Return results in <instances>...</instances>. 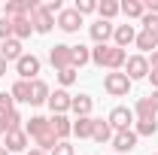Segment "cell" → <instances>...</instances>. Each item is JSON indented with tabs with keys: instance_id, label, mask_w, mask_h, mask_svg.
<instances>
[{
	"instance_id": "obj_6",
	"label": "cell",
	"mask_w": 158,
	"mask_h": 155,
	"mask_svg": "<svg viewBox=\"0 0 158 155\" xmlns=\"http://www.w3.org/2000/svg\"><path fill=\"white\" fill-rule=\"evenodd\" d=\"M113 149L116 152H134L137 149V131H116L113 134Z\"/></svg>"
},
{
	"instance_id": "obj_44",
	"label": "cell",
	"mask_w": 158,
	"mask_h": 155,
	"mask_svg": "<svg viewBox=\"0 0 158 155\" xmlns=\"http://www.w3.org/2000/svg\"><path fill=\"white\" fill-rule=\"evenodd\" d=\"M0 76H6V61L0 58Z\"/></svg>"
},
{
	"instance_id": "obj_4",
	"label": "cell",
	"mask_w": 158,
	"mask_h": 155,
	"mask_svg": "<svg viewBox=\"0 0 158 155\" xmlns=\"http://www.w3.org/2000/svg\"><path fill=\"white\" fill-rule=\"evenodd\" d=\"M110 128L113 131H131V122H134V113L128 110V107H116L113 113H110Z\"/></svg>"
},
{
	"instance_id": "obj_26",
	"label": "cell",
	"mask_w": 158,
	"mask_h": 155,
	"mask_svg": "<svg viewBox=\"0 0 158 155\" xmlns=\"http://www.w3.org/2000/svg\"><path fill=\"white\" fill-rule=\"evenodd\" d=\"M134 113H137V119H155V116H158L149 97H140V100H137V107H134Z\"/></svg>"
},
{
	"instance_id": "obj_16",
	"label": "cell",
	"mask_w": 158,
	"mask_h": 155,
	"mask_svg": "<svg viewBox=\"0 0 158 155\" xmlns=\"http://www.w3.org/2000/svg\"><path fill=\"white\" fill-rule=\"evenodd\" d=\"M91 107H94V100H91L88 94H76V97H73V103H70V110L76 113V119L91 116Z\"/></svg>"
},
{
	"instance_id": "obj_25",
	"label": "cell",
	"mask_w": 158,
	"mask_h": 155,
	"mask_svg": "<svg viewBox=\"0 0 158 155\" xmlns=\"http://www.w3.org/2000/svg\"><path fill=\"white\" fill-rule=\"evenodd\" d=\"M98 12L103 21H110L113 15H118L122 12V3H116V0H103V3H98Z\"/></svg>"
},
{
	"instance_id": "obj_27",
	"label": "cell",
	"mask_w": 158,
	"mask_h": 155,
	"mask_svg": "<svg viewBox=\"0 0 158 155\" xmlns=\"http://www.w3.org/2000/svg\"><path fill=\"white\" fill-rule=\"evenodd\" d=\"M70 52H73V70L85 67V64L91 61V52H88L85 46H70Z\"/></svg>"
},
{
	"instance_id": "obj_13",
	"label": "cell",
	"mask_w": 158,
	"mask_h": 155,
	"mask_svg": "<svg viewBox=\"0 0 158 155\" xmlns=\"http://www.w3.org/2000/svg\"><path fill=\"white\" fill-rule=\"evenodd\" d=\"M49 128L55 131V137H58V140H64V137L73 134V122H70L67 116H52V119H49Z\"/></svg>"
},
{
	"instance_id": "obj_17",
	"label": "cell",
	"mask_w": 158,
	"mask_h": 155,
	"mask_svg": "<svg viewBox=\"0 0 158 155\" xmlns=\"http://www.w3.org/2000/svg\"><path fill=\"white\" fill-rule=\"evenodd\" d=\"M113 37H116V46H118V49H125L128 43H134V40H137V34H134V27H131V24H118L116 31H113Z\"/></svg>"
},
{
	"instance_id": "obj_38",
	"label": "cell",
	"mask_w": 158,
	"mask_h": 155,
	"mask_svg": "<svg viewBox=\"0 0 158 155\" xmlns=\"http://www.w3.org/2000/svg\"><path fill=\"white\" fill-rule=\"evenodd\" d=\"M43 9H46L49 15H55V12H61V0H52V3H46Z\"/></svg>"
},
{
	"instance_id": "obj_15",
	"label": "cell",
	"mask_w": 158,
	"mask_h": 155,
	"mask_svg": "<svg viewBox=\"0 0 158 155\" xmlns=\"http://www.w3.org/2000/svg\"><path fill=\"white\" fill-rule=\"evenodd\" d=\"M49 94H52V91H49V85H46L43 79H34V82H31V103H34V107L49 103Z\"/></svg>"
},
{
	"instance_id": "obj_29",
	"label": "cell",
	"mask_w": 158,
	"mask_h": 155,
	"mask_svg": "<svg viewBox=\"0 0 158 155\" xmlns=\"http://www.w3.org/2000/svg\"><path fill=\"white\" fill-rule=\"evenodd\" d=\"M3 15H6V19H21V15H27V9H24V0H12V3H6Z\"/></svg>"
},
{
	"instance_id": "obj_8",
	"label": "cell",
	"mask_w": 158,
	"mask_h": 155,
	"mask_svg": "<svg viewBox=\"0 0 158 155\" xmlns=\"http://www.w3.org/2000/svg\"><path fill=\"white\" fill-rule=\"evenodd\" d=\"M79 24H82V15H79L76 9H61L58 12V27L64 34H76Z\"/></svg>"
},
{
	"instance_id": "obj_24",
	"label": "cell",
	"mask_w": 158,
	"mask_h": 155,
	"mask_svg": "<svg viewBox=\"0 0 158 155\" xmlns=\"http://www.w3.org/2000/svg\"><path fill=\"white\" fill-rule=\"evenodd\" d=\"M12 100H21V103H31V82H24V79H19L15 85H12Z\"/></svg>"
},
{
	"instance_id": "obj_47",
	"label": "cell",
	"mask_w": 158,
	"mask_h": 155,
	"mask_svg": "<svg viewBox=\"0 0 158 155\" xmlns=\"http://www.w3.org/2000/svg\"><path fill=\"white\" fill-rule=\"evenodd\" d=\"M152 155H158V152H152Z\"/></svg>"
},
{
	"instance_id": "obj_40",
	"label": "cell",
	"mask_w": 158,
	"mask_h": 155,
	"mask_svg": "<svg viewBox=\"0 0 158 155\" xmlns=\"http://www.w3.org/2000/svg\"><path fill=\"white\" fill-rule=\"evenodd\" d=\"M149 82H152V88L158 91V70H149Z\"/></svg>"
},
{
	"instance_id": "obj_28",
	"label": "cell",
	"mask_w": 158,
	"mask_h": 155,
	"mask_svg": "<svg viewBox=\"0 0 158 155\" xmlns=\"http://www.w3.org/2000/svg\"><path fill=\"white\" fill-rule=\"evenodd\" d=\"M134 131H137V137H152L158 131V122L155 119H137V128Z\"/></svg>"
},
{
	"instance_id": "obj_22",
	"label": "cell",
	"mask_w": 158,
	"mask_h": 155,
	"mask_svg": "<svg viewBox=\"0 0 158 155\" xmlns=\"http://www.w3.org/2000/svg\"><path fill=\"white\" fill-rule=\"evenodd\" d=\"M134 43H137V49H143V52H155V49H158V34H149V31H140Z\"/></svg>"
},
{
	"instance_id": "obj_20",
	"label": "cell",
	"mask_w": 158,
	"mask_h": 155,
	"mask_svg": "<svg viewBox=\"0 0 158 155\" xmlns=\"http://www.w3.org/2000/svg\"><path fill=\"white\" fill-rule=\"evenodd\" d=\"M113 128H110V122H103V119H94V134L91 140H98V143H106V140H113Z\"/></svg>"
},
{
	"instance_id": "obj_23",
	"label": "cell",
	"mask_w": 158,
	"mask_h": 155,
	"mask_svg": "<svg viewBox=\"0 0 158 155\" xmlns=\"http://www.w3.org/2000/svg\"><path fill=\"white\" fill-rule=\"evenodd\" d=\"M122 12L128 19H143L146 15V6H143V0H125L122 3Z\"/></svg>"
},
{
	"instance_id": "obj_42",
	"label": "cell",
	"mask_w": 158,
	"mask_h": 155,
	"mask_svg": "<svg viewBox=\"0 0 158 155\" xmlns=\"http://www.w3.org/2000/svg\"><path fill=\"white\" fill-rule=\"evenodd\" d=\"M6 131H9V128H6V119H3V116H0V137H3V134H6Z\"/></svg>"
},
{
	"instance_id": "obj_7",
	"label": "cell",
	"mask_w": 158,
	"mask_h": 155,
	"mask_svg": "<svg viewBox=\"0 0 158 155\" xmlns=\"http://www.w3.org/2000/svg\"><path fill=\"white\" fill-rule=\"evenodd\" d=\"M70 103H73V94H67L64 88H58V91L49 94V110H52L55 116H64V113L70 110Z\"/></svg>"
},
{
	"instance_id": "obj_14",
	"label": "cell",
	"mask_w": 158,
	"mask_h": 155,
	"mask_svg": "<svg viewBox=\"0 0 158 155\" xmlns=\"http://www.w3.org/2000/svg\"><path fill=\"white\" fill-rule=\"evenodd\" d=\"M21 55H24V52H21V40H6V43H3V46H0V58L6 61V64H9V61H19Z\"/></svg>"
},
{
	"instance_id": "obj_10",
	"label": "cell",
	"mask_w": 158,
	"mask_h": 155,
	"mask_svg": "<svg viewBox=\"0 0 158 155\" xmlns=\"http://www.w3.org/2000/svg\"><path fill=\"white\" fill-rule=\"evenodd\" d=\"M125 61H128L125 49H118V46H110V49H106V61H103V67H106L110 73H116V70H122V67H125Z\"/></svg>"
},
{
	"instance_id": "obj_12",
	"label": "cell",
	"mask_w": 158,
	"mask_h": 155,
	"mask_svg": "<svg viewBox=\"0 0 158 155\" xmlns=\"http://www.w3.org/2000/svg\"><path fill=\"white\" fill-rule=\"evenodd\" d=\"M113 31H116V27H113L110 21L98 19V21H94V24H91V40H94L98 46H106V40L113 37Z\"/></svg>"
},
{
	"instance_id": "obj_37",
	"label": "cell",
	"mask_w": 158,
	"mask_h": 155,
	"mask_svg": "<svg viewBox=\"0 0 158 155\" xmlns=\"http://www.w3.org/2000/svg\"><path fill=\"white\" fill-rule=\"evenodd\" d=\"M49 155H73V146H70L67 140H61V143H58V146H55Z\"/></svg>"
},
{
	"instance_id": "obj_36",
	"label": "cell",
	"mask_w": 158,
	"mask_h": 155,
	"mask_svg": "<svg viewBox=\"0 0 158 155\" xmlns=\"http://www.w3.org/2000/svg\"><path fill=\"white\" fill-rule=\"evenodd\" d=\"M106 49H110V46H94V49H91V61H94L98 67H103V61H106Z\"/></svg>"
},
{
	"instance_id": "obj_2",
	"label": "cell",
	"mask_w": 158,
	"mask_h": 155,
	"mask_svg": "<svg viewBox=\"0 0 158 155\" xmlns=\"http://www.w3.org/2000/svg\"><path fill=\"white\" fill-rule=\"evenodd\" d=\"M49 61H52V67L55 70H67V67H73V52H70V46H52V52H49Z\"/></svg>"
},
{
	"instance_id": "obj_1",
	"label": "cell",
	"mask_w": 158,
	"mask_h": 155,
	"mask_svg": "<svg viewBox=\"0 0 158 155\" xmlns=\"http://www.w3.org/2000/svg\"><path fill=\"white\" fill-rule=\"evenodd\" d=\"M103 88H106V94L113 97H125L128 91H131V79H128V73H106L103 76Z\"/></svg>"
},
{
	"instance_id": "obj_19",
	"label": "cell",
	"mask_w": 158,
	"mask_h": 155,
	"mask_svg": "<svg viewBox=\"0 0 158 155\" xmlns=\"http://www.w3.org/2000/svg\"><path fill=\"white\" fill-rule=\"evenodd\" d=\"M46 131H49V119H43V116H31L27 128H24L27 137H40V134H46Z\"/></svg>"
},
{
	"instance_id": "obj_46",
	"label": "cell",
	"mask_w": 158,
	"mask_h": 155,
	"mask_svg": "<svg viewBox=\"0 0 158 155\" xmlns=\"http://www.w3.org/2000/svg\"><path fill=\"white\" fill-rule=\"evenodd\" d=\"M0 15H3V9H0Z\"/></svg>"
},
{
	"instance_id": "obj_43",
	"label": "cell",
	"mask_w": 158,
	"mask_h": 155,
	"mask_svg": "<svg viewBox=\"0 0 158 155\" xmlns=\"http://www.w3.org/2000/svg\"><path fill=\"white\" fill-rule=\"evenodd\" d=\"M27 155H49V152H43V149H37V146H34V149H27Z\"/></svg>"
},
{
	"instance_id": "obj_34",
	"label": "cell",
	"mask_w": 158,
	"mask_h": 155,
	"mask_svg": "<svg viewBox=\"0 0 158 155\" xmlns=\"http://www.w3.org/2000/svg\"><path fill=\"white\" fill-rule=\"evenodd\" d=\"M58 82H61V85H73V82H76V70H73V67L58 70Z\"/></svg>"
},
{
	"instance_id": "obj_35",
	"label": "cell",
	"mask_w": 158,
	"mask_h": 155,
	"mask_svg": "<svg viewBox=\"0 0 158 155\" xmlns=\"http://www.w3.org/2000/svg\"><path fill=\"white\" fill-rule=\"evenodd\" d=\"M3 119H6V128H9V131H19L21 128V113L19 110H12L9 116H3Z\"/></svg>"
},
{
	"instance_id": "obj_33",
	"label": "cell",
	"mask_w": 158,
	"mask_h": 155,
	"mask_svg": "<svg viewBox=\"0 0 158 155\" xmlns=\"http://www.w3.org/2000/svg\"><path fill=\"white\" fill-rule=\"evenodd\" d=\"M73 9H76L79 15H88V12H94V9H98V3H94V0H76V6H73Z\"/></svg>"
},
{
	"instance_id": "obj_5",
	"label": "cell",
	"mask_w": 158,
	"mask_h": 155,
	"mask_svg": "<svg viewBox=\"0 0 158 155\" xmlns=\"http://www.w3.org/2000/svg\"><path fill=\"white\" fill-rule=\"evenodd\" d=\"M125 67H128V79L131 82L149 76V61H146V55H131V58L125 61Z\"/></svg>"
},
{
	"instance_id": "obj_41",
	"label": "cell",
	"mask_w": 158,
	"mask_h": 155,
	"mask_svg": "<svg viewBox=\"0 0 158 155\" xmlns=\"http://www.w3.org/2000/svg\"><path fill=\"white\" fill-rule=\"evenodd\" d=\"M149 100H152V107H155V113H158V91H152V94H149Z\"/></svg>"
},
{
	"instance_id": "obj_30",
	"label": "cell",
	"mask_w": 158,
	"mask_h": 155,
	"mask_svg": "<svg viewBox=\"0 0 158 155\" xmlns=\"http://www.w3.org/2000/svg\"><path fill=\"white\" fill-rule=\"evenodd\" d=\"M15 110V100H12V94L9 91H0V116H9Z\"/></svg>"
},
{
	"instance_id": "obj_9",
	"label": "cell",
	"mask_w": 158,
	"mask_h": 155,
	"mask_svg": "<svg viewBox=\"0 0 158 155\" xmlns=\"http://www.w3.org/2000/svg\"><path fill=\"white\" fill-rule=\"evenodd\" d=\"M6 152H24L27 149V134H24V128H19V131H6Z\"/></svg>"
},
{
	"instance_id": "obj_32",
	"label": "cell",
	"mask_w": 158,
	"mask_h": 155,
	"mask_svg": "<svg viewBox=\"0 0 158 155\" xmlns=\"http://www.w3.org/2000/svg\"><path fill=\"white\" fill-rule=\"evenodd\" d=\"M143 31H149V34H158V15H152V12H146L143 15Z\"/></svg>"
},
{
	"instance_id": "obj_21",
	"label": "cell",
	"mask_w": 158,
	"mask_h": 155,
	"mask_svg": "<svg viewBox=\"0 0 158 155\" xmlns=\"http://www.w3.org/2000/svg\"><path fill=\"white\" fill-rule=\"evenodd\" d=\"M31 31H34V24H31V19H27V15H21V19H12V37H15V40L31 37Z\"/></svg>"
},
{
	"instance_id": "obj_18",
	"label": "cell",
	"mask_w": 158,
	"mask_h": 155,
	"mask_svg": "<svg viewBox=\"0 0 158 155\" xmlns=\"http://www.w3.org/2000/svg\"><path fill=\"white\" fill-rule=\"evenodd\" d=\"M73 134H76L79 140L91 137V134H94V119H91V116H82V119H76V122H73Z\"/></svg>"
},
{
	"instance_id": "obj_3",
	"label": "cell",
	"mask_w": 158,
	"mask_h": 155,
	"mask_svg": "<svg viewBox=\"0 0 158 155\" xmlns=\"http://www.w3.org/2000/svg\"><path fill=\"white\" fill-rule=\"evenodd\" d=\"M15 73H19L24 82H27V79H37V73H40V58H37V55H21V58L15 61Z\"/></svg>"
},
{
	"instance_id": "obj_11",
	"label": "cell",
	"mask_w": 158,
	"mask_h": 155,
	"mask_svg": "<svg viewBox=\"0 0 158 155\" xmlns=\"http://www.w3.org/2000/svg\"><path fill=\"white\" fill-rule=\"evenodd\" d=\"M31 24H34V31H37V34H49V31L55 27V15H49V12L40 6L37 12L31 15Z\"/></svg>"
},
{
	"instance_id": "obj_45",
	"label": "cell",
	"mask_w": 158,
	"mask_h": 155,
	"mask_svg": "<svg viewBox=\"0 0 158 155\" xmlns=\"http://www.w3.org/2000/svg\"><path fill=\"white\" fill-rule=\"evenodd\" d=\"M0 155H9V152H6V146H0Z\"/></svg>"
},
{
	"instance_id": "obj_39",
	"label": "cell",
	"mask_w": 158,
	"mask_h": 155,
	"mask_svg": "<svg viewBox=\"0 0 158 155\" xmlns=\"http://www.w3.org/2000/svg\"><path fill=\"white\" fill-rule=\"evenodd\" d=\"M149 61V70H158V52H152V58H146Z\"/></svg>"
},
{
	"instance_id": "obj_31",
	"label": "cell",
	"mask_w": 158,
	"mask_h": 155,
	"mask_svg": "<svg viewBox=\"0 0 158 155\" xmlns=\"http://www.w3.org/2000/svg\"><path fill=\"white\" fill-rule=\"evenodd\" d=\"M0 40L3 43L12 40V19H6V15H0Z\"/></svg>"
}]
</instances>
